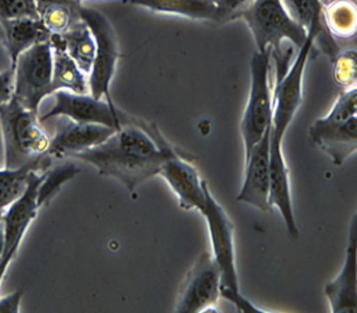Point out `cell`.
Segmentation results:
<instances>
[{"mask_svg": "<svg viewBox=\"0 0 357 313\" xmlns=\"http://www.w3.org/2000/svg\"><path fill=\"white\" fill-rule=\"evenodd\" d=\"M220 298H224V299L229 300L231 303L236 304L238 311H241V312H263L262 310L257 308L248 299H245L241 293H240V291H233L231 289H220Z\"/></svg>", "mask_w": 357, "mask_h": 313, "instance_id": "f546056e", "label": "cell"}, {"mask_svg": "<svg viewBox=\"0 0 357 313\" xmlns=\"http://www.w3.org/2000/svg\"><path fill=\"white\" fill-rule=\"evenodd\" d=\"M128 3L155 13L177 15L192 20L216 22L218 16L213 0H128Z\"/></svg>", "mask_w": 357, "mask_h": 313, "instance_id": "603a6c76", "label": "cell"}, {"mask_svg": "<svg viewBox=\"0 0 357 313\" xmlns=\"http://www.w3.org/2000/svg\"><path fill=\"white\" fill-rule=\"evenodd\" d=\"M355 0H327L322 6V20L326 31L334 38L349 40L355 37L357 28Z\"/></svg>", "mask_w": 357, "mask_h": 313, "instance_id": "d4e9b609", "label": "cell"}, {"mask_svg": "<svg viewBox=\"0 0 357 313\" xmlns=\"http://www.w3.org/2000/svg\"><path fill=\"white\" fill-rule=\"evenodd\" d=\"M43 172H37L33 176L26 191L3 212L6 245L0 260V284L4 279L10 263L17 254L25 232L32 224L33 220L36 219L38 210L41 209L38 202V188L43 180Z\"/></svg>", "mask_w": 357, "mask_h": 313, "instance_id": "7c38bea8", "label": "cell"}, {"mask_svg": "<svg viewBox=\"0 0 357 313\" xmlns=\"http://www.w3.org/2000/svg\"><path fill=\"white\" fill-rule=\"evenodd\" d=\"M198 210L207 220L212 244V256L220 268L221 289L240 291L238 275L236 269L233 224L225 210L221 208L211 194L208 187L206 188L204 202Z\"/></svg>", "mask_w": 357, "mask_h": 313, "instance_id": "30bf717a", "label": "cell"}, {"mask_svg": "<svg viewBox=\"0 0 357 313\" xmlns=\"http://www.w3.org/2000/svg\"><path fill=\"white\" fill-rule=\"evenodd\" d=\"M80 17L93 34L96 42L95 61L88 76L89 94L114 104L110 94V83L119 59V45L116 31L105 15L100 10L82 6Z\"/></svg>", "mask_w": 357, "mask_h": 313, "instance_id": "ba28073f", "label": "cell"}, {"mask_svg": "<svg viewBox=\"0 0 357 313\" xmlns=\"http://www.w3.org/2000/svg\"><path fill=\"white\" fill-rule=\"evenodd\" d=\"M357 88L343 91L330 112L314 121L309 136L314 146L331 157L333 164L342 166L356 152Z\"/></svg>", "mask_w": 357, "mask_h": 313, "instance_id": "3957f363", "label": "cell"}, {"mask_svg": "<svg viewBox=\"0 0 357 313\" xmlns=\"http://www.w3.org/2000/svg\"><path fill=\"white\" fill-rule=\"evenodd\" d=\"M3 212H4V211H0V218L3 217Z\"/></svg>", "mask_w": 357, "mask_h": 313, "instance_id": "836d02e7", "label": "cell"}, {"mask_svg": "<svg viewBox=\"0 0 357 313\" xmlns=\"http://www.w3.org/2000/svg\"><path fill=\"white\" fill-rule=\"evenodd\" d=\"M218 8L216 22L225 24L228 21L237 20V16L246 10L254 0H213Z\"/></svg>", "mask_w": 357, "mask_h": 313, "instance_id": "f1b7e54d", "label": "cell"}, {"mask_svg": "<svg viewBox=\"0 0 357 313\" xmlns=\"http://www.w3.org/2000/svg\"><path fill=\"white\" fill-rule=\"evenodd\" d=\"M52 34L37 17H20L0 21V45L7 52L11 67L19 55L37 43L50 41Z\"/></svg>", "mask_w": 357, "mask_h": 313, "instance_id": "ac0fdd59", "label": "cell"}, {"mask_svg": "<svg viewBox=\"0 0 357 313\" xmlns=\"http://www.w3.org/2000/svg\"><path fill=\"white\" fill-rule=\"evenodd\" d=\"M174 151L156 126L134 117L104 143L73 157L97 168L101 176L116 178L132 191L158 175L161 164Z\"/></svg>", "mask_w": 357, "mask_h": 313, "instance_id": "6da1fadb", "label": "cell"}, {"mask_svg": "<svg viewBox=\"0 0 357 313\" xmlns=\"http://www.w3.org/2000/svg\"><path fill=\"white\" fill-rule=\"evenodd\" d=\"M53 166V157L46 155L38 161L19 168L0 169V211L15 203L29 188L33 176Z\"/></svg>", "mask_w": 357, "mask_h": 313, "instance_id": "ffe728a7", "label": "cell"}, {"mask_svg": "<svg viewBox=\"0 0 357 313\" xmlns=\"http://www.w3.org/2000/svg\"><path fill=\"white\" fill-rule=\"evenodd\" d=\"M77 173L79 169L73 163H66L56 167L52 166L47 170H45L38 188L40 206L43 208L46 203H49V201L53 198L64 184L74 178Z\"/></svg>", "mask_w": 357, "mask_h": 313, "instance_id": "484cf974", "label": "cell"}, {"mask_svg": "<svg viewBox=\"0 0 357 313\" xmlns=\"http://www.w3.org/2000/svg\"><path fill=\"white\" fill-rule=\"evenodd\" d=\"M54 106L40 117L41 122L55 117H66L80 124H97L113 129L132 121V115L119 110L116 104H109L104 99H95L91 94H77L68 91L54 92Z\"/></svg>", "mask_w": 357, "mask_h": 313, "instance_id": "9c48e42d", "label": "cell"}, {"mask_svg": "<svg viewBox=\"0 0 357 313\" xmlns=\"http://www.w3.org/2000/svg\"><path fill=\"white\" fill-rule=\"evenodd\" d=\"M220 268L210 253H203L181 286L176 312L211 311L220 298Z\"/></svg>", "mask_w": 357, "mask_h": 313, "instance_id": "8fae6325", "label": "cell"}, {"mask_svg": "<svg viewBox=\"0 0 357 313\" xmlns=\"http://www.w3.org/2000/svg\"><path fill=\"white\" fill-rule=\"evenodd\" d=\"M38 113L11 97L0 105V129L4 145V168H19L47 155L50 136L43 130Z\"/></svg>", "mask_w": 357, "mask_h": 313, "instance_id": "7a4b0ae2", "label": "cell"}, {"mask_svg": "<svg viewBox=\"0 0 357 313\" xmlns=\"http://www.w3.org/2000/svg\"><path fill=\"white\" fill-rule=\"evenodd\" d=\"M4 245H6V235H4V223H3V217L0 218V260L4 253Z\"/></svg>", "mask_w": 357, "mask_h": 313, "instance_id": "d6a6232c", "label": "cell"}, {"mask_svg": "<svg viewBox=\"0 0 357 313\" xmlns=\"http://www.w3.org/2000/svg\"><path fill=\"white\" fill-rule=\"evenodd\" d=\"M271 52H255L250 59L252 83L249 99L243 110L241 134L245 156L249 155L273 121V87L270 80Z\"/></svg>", "mask_w": 357, "mask_h": 313, "instance_id": "8992f818", "label": "cell"}, {"mask_svg": "<svg viewBox=\"0 0 357 313\" xmlns=\"http://www.w3.org/2000/svg\"><path fill=\"white\" fill-rule=\"evenodd\" d=\"M356 217L349 230L346 261L340 272L325 287L333 313L356 312Z\"/></svg>", "mask_w": 357, "mask_h": 313, "instance_id": "2e32d148", "label": "cell"}, {"mask_svg": "<svg viewBox=\"0 0 357 313\" xmlns=\"http://www.w3.org/2000/svg\"><path fill=\"white\" fill-rule=\"evenodd\" d=\"M83 0H37L38 19L52 36H62L82 21Z\"/></svg>", "mask_w": 357, "mask_h": 313, "instance_id": "7402d4cb", "label": "cell"}, {"mask_svg": "<svg viewBox=\"0 0 357 313\" xmlns=\"http://www.w3.org/2000/svg\"><path fill=\"white\" fill-rule=\"evenodd\" d=\"M268 203L278 208L283 217L288 233L296 239L298 228L294 219V205L289 185V170L284 159L282 143L273 142L270 136V190Z\"/></svg>", "mask_w": 357, "mask_h": 313, "instance_id": "e0dca14e", "label": "cell"}, {"mask_svg": "<svg viewBox=\"0 0 357 313\" xmlns=\"http://www.w3.org/2000/svg\"><path fill=\"white\" fill-rule=\"evenodd\" d=\"M12 82H13V71L11 67L0 73V105L11 100Z\"/></svg>", "mask_w": 357, "mask_h": 313, "instance_id": "1f68e13d", "label": "cell"}, {"mask_svg": "<svg viewBox=\"0 0 357 313\" xmlns=\"http://www.w3.org/2000/svg\"><path fill=\"white\" fill-rule=\"evenodd\" d=\"M270 136L271 127L245 156V178L237 201L261 211H270Z\"/></svg>", "mask_w": 357, "mask_h": 313, "instance_id": "4fadbf2b", "label": "cell"}, {"mask_svg": "<svg viewBox=\"0 0 357 313\" xmlns=\"http://www.w3.org/2000/svg\"><path fill=\"white\" fill-rule=\"evenodd\" d=\"M252 31L257 52H271V57L282 55L283 41H291L300 49L307 31L298 25L284 8L282 0H254L237 16Z\"/></svg>", "mask_w": 357, "mask_h": 313, "instance_id": "277c9868", "label": "cell"}, {"mask_svg": "<svg viewBox=\"0 0 357 313\" xmlns=\"http://www.w3.org/2000/svg\"><path fill=\"white\" fill-rule=\"evenodd\" d=\"M38 17L37 0H0V21Z\"/></svg>", "mask_w": 357, "mask_h": 313, "instance_id": "83f0119b", "label": "cell"}, {"mask_svg": "<svg viewBox=\"0 0 357 313\" xmlns=\"http://www.w3.org/2000/svg\"><path fill=\"white\" fill-rule=\"evenodd\" d=\"M333 80L336 87L343 92L356 88L357 55L355 50L339 52L333 59Z\"/></svg>", "mask_w": 357, "mask_h": 313, "instance_id": "4316f807", "label": "cell"}, {"mask_svg": "<svg viewBox=\"0 0 357 313\" xmlns=\"http://www.w3.org/2000/svg\"><path fill=\"white\" fill-rule=\"evenodd\" d=\"M317 34L309 31L292 64L275 67L273 85L271 140L282 143L304 99V75L310 52L314 49Z\"/></svg>", "mask_w": 357, "mask_h": 313, "instance_id": "5b68a950", "label": "cell"}, {"mask_svg": "<svg viewBox=\"0 0 357 313\" xmlns=\"http://www.w3.org/2000/svg\"><path fill=\"white\" fill-rule=\"evenodd\" d=\"M158 175L165 178L172 190L176 193L182 209H199L204 202L206 188L208 185L200 178L199 172L192 163L179 155V151L176 150L161 164Z\"/></svg>", "mask_w": 357, "mask_h": 313, "instance_id": "5bb4252c", "label": "cell"}, {"mask_svg": "<svg viewBox=\"0 0 357 313\" xmlns=\"http://www.w3.org/2000/svg\"><path fill=\"white\" fill-rule=\"evenodd\" d=\"M22 290L16 293L0 298V313L20 312V302H22Z\"/></svg>", "mask_w": 357, "mask_h": 313, "instance_id": "4dcf8cb0", "label": "cell"}, {"mask_svg": "<svg viewBox=\"0 0 357 313\" xmlns=\"http://www.w3.org/2000/svg\"><path fill=\"white\" fill-rule=\"evenodd\" d=\"M284 8L305 31L317 34L314 45H318L330 61L340 52L336 40L326 31L322 20V0H282Z\"/></svg>", "mask_w": 357, "mask_h": 313, "instance_id": "d6986e66", "label": "cell"}, {"mask_svg": "<svg viewBox=\"0 0 357 313\" xmlns=\"http://www.w3.org/2000/svg\"><path fill=\"white\" fill-rule=\"evenodd\" d=\"M116 129L97 124H80L68 119L59 126L53 138L47 155L53 159L74 156L104 143L116 133Z\"/></svg>", "mask_w": 357, "mask_h": 313, "instance_id": "9a60e30c", "label": "cell"}, {"mask_svg": "<svg viewBox=\"0 0 357 313\" xmlns=\"http://www.w3.org/2000/svg\"><path fill=\"white\" fill-rule=\"evenodd\" d=\"M13 71L12 97L38 113L43 99L53 94V48L50 41L37 43L19 55Z\"/></svg>", "mask_w": 357, "mask_h": 313, "instance_id": "52a82bcc", "label": "cell"}, {"mask_svg": "<svg viewBox=\"0 0 357 313\" xmlns=\"http://www.w3.org/2000/svg\"><path fill=\"white\" fill-rule=\"evenodd\" d=\"M50 43L53 48V94L56 91H68L73 94H89L88 76L79 68L59 42L50 37Z\"/></svg>", "mask_w": 357, "mask_h": 313, "instance_id": "44dd1931", "label": "cell"}, {"mask_svg": "<svg viewBox=\"0 0 357 313\" xmlns=\"http://www.w3.org/2000/svg\"><path fill=\"white\" fill-rule=\"evenodd\" d=\"M62 45L67 54L83 73L89 76L95 61L96 42L93 34L84 21H79L71 31L62 36H52Z\"/></svg>", "mask_w": 357, "mask_h": 313, "instance_id": "cb8c5ba5", "label": "cell"}]
</instances>
